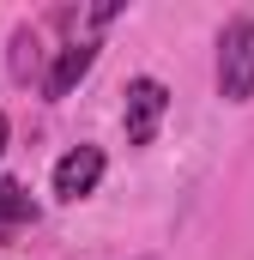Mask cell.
Listing matches in <instances>:
<instances>
[{"label": "cell", "instance_id": "obj_1", "mask_svg": "<svg viewBox=\"0 0 254 260\" xmlns=\"http://www.w3.org/2000/svg\"><path fill=\"white\" fill-rule=\"evenodd\" d=\"M218 97L224 103H248L254 97V18H230L218 30Z\"/></svg>", "mask_w": 254, "mask_h": 260}, {"label": "cell", "instance_id": "obj_2", "mask_svg": "<svg viewBox=\"0 0 254 260\" xmlns=\"http://www.w3.org/2000/svg\"><path fill=\"white\" fill-rule=\"evenodd\" d=\"M170 109V91L157 79H133L127 85V103H121V127H127V145H151L157 139V121Z\"/></svg>", "mask_w": 254, "mask_h": 260}, {"label": "cell", "instance_id": "obj_3", "mask_svg": "<svg viewBox=\"0 0 254 260\" xmlns=\"http://www.w3.org/2000/svg\"><path fill=\"white\" fill-rule=\"evenodd\" d=\"M103 170H109V157H103V145H73L61 164H55V200H85L97 194V182H103Z\"/></svg>", "mask_w": 254, "mask_h": 260}, {"label": "cell", "instance_id": "obj_4", "mask_svg": "<svg viewBox=\"0 0 254 260\" xmlns=\"http://www.w3.org/2000/svg\"><path fill=\"white\" fill-rule=\"evenodd\" d=\"M97 67V43L91 37H79V43H67L61 55H55V67H49V79H43V97L49 103H61V97H73V85L85 79Z\"/></svg>", "mask_w": 254, "mask_h": 260}, {"label": "cell", "instance_id": "obj_5", "mask_svg": "<svg viewBox=\"0 0 254 260\" xmlns=\"http://www.w3.org/2000/svg\"><path fill=\"white\" fill-rule=\"evenodd\" d=\"M24 224H37V200L24 182H0V242H12Z\"/></svg>", "mask_w": 254, "mask_h": 260}, {"label": "cell", "instance_id": "obj_6", "mask_svg": "<svg viewBox=\"0 0 254 260\" xmlns=\"http://www.w3.org/2000/svg\"><path fill=\"white\" fill-rule=\"evenodd\" d=\"M0 151H6V115H0Z\"/></svg>", "mask_w": 254, "mask_h": 260}]
</instances>
